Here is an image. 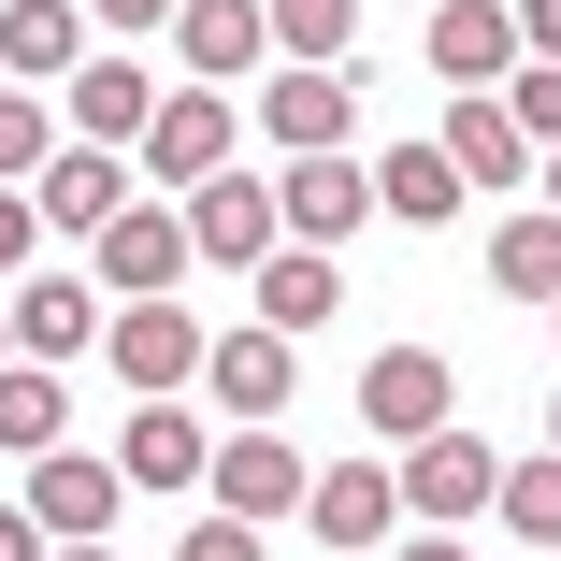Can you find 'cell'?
<instances>
[{"instance_id":"cell-28","label":"cell","mask_w":561,"mask_h":561,"mask_svg":"<svg viewBox=\"0 0 561 561\" xmlns=\"http://www.w3.org/2000/svg\"><path fill=\"white\" fill-rule=\"evenodd\" d=\"M44 231H58V216H44V187H0V288H30Z\"/></svg>"},{"instance_id":"cell-38","label":"cell","mask_w":561,"mask_h":561,"mask_svg":"<svg viewBox=\"0 0 561 561\" xmlns=\"http://www.w3.org/2000/svg\"><path fill=\"white\" fill-rule=\"evenodd\" d=\"M547 446H561V403H547Z\"/></svg>"},{"instance_id":"cell-32","label":"cell","mask_w":561,"mask_h":561,"mask_svg":"<svg viewBox=\"0 0 561 561\" xmlns=\"http://www.w3.org/2000/svg\"><path fill=\"white\" fill-rule=\"evenodd\" d=\"M0 561H58V533H44L30 504H0Z\"/></svg>"},{"instance_id":"cell-10","label":"cell","mask_w":561,"mask_h":561,"mask_svg":"<svg viewBox=\"0 0 561 561\" xmlns=\"http://www.w3.org/2000/svg\"><path fill=\"white\" fill-rule=\"evenodd\" d=\"M403 504H417V518H446V533H461V518H490V504H504V461H490V446H476L461 417H446L432 446H403Z\"/></svg>"},{"instance_id":"cell-17","label":"cell","mask_w":561,"mask_h":561,"mask_svg":"<svg viewBox=\"0 0 561 561\" xmlns=\"http://www.w3.org/2000/svg\"><path fill=\"white\" fill-rule=\"evenodd\" d=\"M173 58H187L202 87L260 72V58H274V0H187V15H173Z\"/></svg>"},{"instance_id":"cell-7","label":"cell","mask_w":561,"mask_h":561,"mask_svg":"<svg viewBox=\"0 0 561 561\" xmlns=\"http://www.w3.org/2000/svg\"><path fill=\"white\" fill-rule=\"evenodd\" d=\"M202 173H231V87H202V72H187V87L159 101V130H145V187L187 202Z\"/></svg>"},{"instance_id":"cell-22","label":"cell","mask_w":561,"mask_h":561,"mask_svg":"<svg viewBox=\"0 0 561 561\" xmlns=\"http://www.w3.org/2000/svg\"><path fill=\"white\" fill-rule=\"evenodd\" d=\"M44 446H72V389H58V360H0V461H44Z\"/></svg>"},{"instance_id":"cell-12","label":"cell","mask_w":561,"mask_h":561,"mask_svg":"<svg viewBox=\"0 0 561 561\" xmlns=\"http://www.w3.org/2000/svg\"><path fill=\"white\" fill-rule=\"evenodd\" d=\"M518 58H533L518 0H432V72H446V87H504Z\"/></svg>"},{"instance_id":"cell-18","label":"cell","mask_w":561,"mask_h":561,"mask_svg":"<svg viewBox=\"0 0 561 561\" xmlns=\"http://www.w3.org/2000/svg\"><path fill=\"white\" fill-rule=\"evenodd\" d=\"M101 302H116V288H72V274H30V288H15V360H87L101 331H116Z\"/></svg>"},{"instance_id":"cell-8","label":"cell","mask_w":561,"mask_h":561,"mask_svg":"<svg viewBox=\"0 0 561 561\" xmlns=\"http://www.w3.org/2000/svg\"><path fill=\"white\" fill-rule=\"evenodd\" d=\"M101 346H116V375H130L145 403H173V389L216 360V331H202L187 302H116V331H101Z\"/></svg>"},{"instance_id":"cell-33","label":"cell","mask_w":561,"mask_h":561,"mask_svg":"<svg viewBox=\"0 0 561 561\" xmlns=\"http://www.w3.org/2000/svg\"><path fill=\"white\" fill-rule=\"evenodd\" d=\"M518 30H533V58H561V0H518Z\"/></svg>"},{"instance_id":"cell-29","label":"cell","mask_w":561,"mask_h":561,"mask_svg":"<svg viewBox=\"0 0 561 561\" xmlns=\"http://www.w3.org/2000/svg\"><path fill=\"white\" fill-rule=\"evenodd\" d=\"M504 101H518V130H533V145H561V58H518Z\"/></svg>"},{"instance_id":"cell-26","label":"cell","mask_w":561,"mask_h":561,"mask_svg":"<svg viewBox=\"0 0 561 561\" xmlns=\"http://www.w3.org/2000/svg\"><path fill=\"white\" fill-rule=\"evenodd\" d=\"M504 533H533V547H561V446L547 461H504V504H490Z\"/></svg>"},{"instance_id":"cell-5","label":"cell","mask_w":561,"mask_h":561,"mask_svg":"<svg viewBox=\"0 0 561 561\" xmlns=\"http://www.w3.org/2000/svg\"><path fill=\"white\" fill-rule=\"evenodd\" d=\"M360 417H375L389 446H432L446 417H461V375H446L432 346H375V360H360Z\"/></svg>"},{"instance_id":"cell-30","label":"cell","mask_w":561,"mask_h":561,"mask_svg":"<svg viewBox=\"0 0 561 561\" xmlns=\"http://www.w3.org/2000/svg\"><path fill=\"white\" fill-rule=\"evenodd\" d=\"M173 561H260V518H231V504H216V518H202Z\"/></svg>"},{"instance_id":"cell-9","label":"cell","mask_w":561,"mask_h":561,"mask_svg":"<svg viewBox=\"0 0 561 561\" xmlns=\"http://www.w3.org/2000/svg\"><path fill=\"white\" fill-rule=\"evenodd\" d=\"M187 260H202L187 245V202H130L116 231H101V288H116V302H173Z\"/></svg>"},{"instance_id":"cell-36","label":"cell","mask_w":561,"mask_h":561,"mask_svg":"<svg viewBox=\"0 0 561 561\" xmlns=\"http://www.w3.org/2000/svg\"><path fill=\"white\" fill-rule=\"evenodd\" d=\"M533 202H561V145H547V173H533Z\"/></svg>"},{"instance_id":"cell-25","label":"cell","mask_w":561,"mask_h":561,"mask_svg":"<svg viewBox=\"0 0 561 561\" xmlns=\"http://www.w3.org/2000/svg\"><path fill=\"white\" fill-rule=\"evenodd\" d=\"M72 145V116H58V101H30V87H0V187H30L44 159Z\"/></svg>"},{"instance_id":"cell-4","label":"cell","mask_w":561,"mask_h":561,"mask_svg":"<svg viewBox=\"0 0 561 561\" xmlns=\"http://www.w3.org/2000/svg\"><path fill=\"white\" fill-rule=\"evenodd\" d=\"M216 504H231V518H302L317 504V476H302V446L274 432V417H231V446H216Z\"/></svg>"},{"instance_id":"cell-3","label":"cell","mask_w":561,"mask_h":561,"mask_svg":"<svg viewBox=\"0 0 561 561\" xmlns=\"http://www.w3.org/2000/svg\"><path fill=\"white\" fill-rule=\"evenodd\" d=\"M187 245H202L216 274H260V260L288 245V202H274L260 173H202V187H187Z\"/></svg>"},{"instance_id":"cell-13","label":"cell","mask_w":561,"mask_h":561,"mask_svg":"<svg viewBox=\"0 0 561 561\" xmlns=\"http://www.w3.org/2000/svg\"><path fill=\"white\" fill-rule=\"evenodd\" d=\"M302 331H274V317H245V331H216V360H202V389L231 403V417H288V389H302Z\"/></svg>"},{"instance_id":"cell-14","label":"cell","mask_w":561,"mask_h":561,"mask_svg":"<svg viewBox=\"0 0 561 561\" xmlns=\"http://www.w3.org/2000/svg\"><path fill=\"white\" fill-rule=\"evenodd\" d=\"M30 187H44V216H58V231H87V245H101V231H116V216L145 202V187H130V145H58Z\"/></svg>"},{"instance_id":"cell-23","label":"cell","mask_w":561,"mask_h":561,"mask_svg":"<svg viewBox=\"0 0 561 561\" xmlns=\"http://www.w3.org/2000/svg\"><path fill=\"white\" fill-rule=\"evenodd\" d=\"M245 288H260V317H274V331H317L331 302H346V260H331V245H274Z\"/></svg>"},{"instance_id":"cell-34","label":"cell","mask_w":561,"mask_h":561,"mask_svg":"<svg viewBox=\"0 0 561 561\" xmlns=\"http://www.w3.org/2000/svg\"><path fill=\"white\" fill-rule=\"evenodd\" d=\"M389 561H476V547H461V533H403Z\"/></svg>"},{"instance_id":"cell-11","label":"cell","mask_w":561,"mask_h":561,"mask_svg":"<svg viewBox=\"0 0 561 561\" xmlns=\"http://www.w3.org/2000/svg\"><path fill=\"white\" fill-rule=\"evenodd\" d=\"M446 159H461L476 187H533V173H547V145L518 130L504 87H446Z\"/></svg>"},{"instance_id":"cell-19","label":"cell","mask_w":561,"mask_h":561,"mask_svg":"<svg viewBox=\"0 0 561 561\" xmlns=\"http://www.w3.org/2000/svg\"><path fill=\"white\" fill-rule=\"evenodd\" d=\"M116 490H130V461H87V446H44V461H30V518H44L58 547L116 518Z\"/></svg>"},{"instance_id":"cell-24","label":"cell","mask_w":561,"mask_h":561,"mask_svg":"<svg viewBox=\"0 0 561 561\" xmlns=\"http://www.w3.org/2000/svg\"><path fill=\"white\" fill-rule=\"evenodd\" d=\"M490 288L561 302V202H533V216H504V231H490Z\"/></svg>"},{"instance_id":"cell-16","label":"cell","mask_w":561,"mask_h":561,"mask_svg":"<svg viewBox=\"0 0 561 561\" xmlns=\"http://www.w3.org/2000/svg\"><path fill=\"white\" fill-rule=\"evenodd\" d=\"M389 518H417L389 461H331V476H317V504H302V533H317V547H389Z\"/></svg>"},{"instance_id":"cell-31","label":"cell","mask_w":561,"mask_h":561,"mask_svg":"<svg viewBox=\"0 0 561 561\" xmlns=\"http://www.w3.org/2000/svg\"><path fill=\"white\" fill-rule=\"evenodd\" d=\"M87 15L116 30V44H145V30H173V15H187V0H87Z\"/></svg>"},{"instance_id":"cell-21","label":"cell","mask_w":561,"mask_h":561,"mask_svg":"<svg viewBox=\"0 0 561 561\" xmlns=\"http://www.w3.org/2000/svg\"><path fill=\"white\" fill-rule=\"evenodd\" d=\"M87 0H0V72H87Z\"/></svg>"},{"instance_id":"cell-6","label":"cell","mask_w":561,"mask_h":561,"mask_svg":"<svg viewBox=\"0 0 561 561\" xmlns=\"http://www.w3.org/2000/svg\"><path fill=\"white\" fill-rule=\"evenodd\" d=\"M346 116H360V58H288V72L260 87V130H274L288 159H317V145H346Z\"/></svg>"},{"instance_id":"cell-35","label":"cell","mask_w":561,"mask_h":561,"mask_svg":"<svg viewBox=\"0 0 561 561\" xmlns=\"http://www.w3.org/2000/svg\"><path fill=\"white\" fill-rule=\"evenodd\" d=\"M58 561H116V547H101V533H72V547H58Z\"/></svg>"},{"instance_id":"cell-15","label":"cell","mask_w":561,"mask_h":561,"mask_svg":"<svg viewBox=\"0 0 561 561\" xmlns=\"http://www.w3.org/2000/svg\"><path fill=\"white\" fill-rule=\"evenodd\" d=\"M116 461H130V490H202V476H216V432H202L187 403H130V417H116Z\"/></svg>"},{"instance_id":"cell-27","label":"cell","mask_w":561,"mask_h":561,"mask_svg":"<svg viewBox=\"0 0 561 561\" xmlns=\"http://www.w3.org/2000/svg\"><path fill=\"white\" fill-rule=\"evenodd\" d=\"M360 44V0H274V58H346Z\"/></svg>"},{"instance_id":"cell-20","label":"cell","mask_w":561,"mask_h":561,"mask_svg":"<svg viewBox=\"0 0 561 561\" xmlns=\"http://www.w3.org/2000/svg\"><path fill=\"white\" fill-rule=\"evenodd\" d=\"M375 187H389V216H403V231H446V216L476 202V173L446 159V130H432V145H389V159H375Z\"/></svg>"},{"instance_id":"cell-39","label":"cell","mask_w":561,"mask_h":561,"mask_svg":"<svg viewBox=\"0 0 561 561\" xmlns=\"http://www.w3.org/2000/svg\"><path fill=\"white\" fill-rule=\"evenodd\" d=\"M547 317H561V302H547Z\"/></svg>"},{"instance_id":"cell-1","label":"cell","mask_w":561,"mask_h":561,"mask_svg":"<svg viewBox=\"0 0 561 561\" xmlns=\"http://www.w3.org/2000/svg\"><path fill=\"white\" fill-rule=\"evenodd\" d=\"M274 202H288V245H360L375 216H389L375 159H346V145H317V159H288V173H274Z\"/></svg>"},{"instance_id":"cell-2","label":"cell","mask_w":561,"mask_h":561,"mask_svg":"<svg viewBox=\"0 0 561 561\" xmlns=\"http://www.w3.org/2000/svg\"><path fill=\"white\" fill-rule=\"evenodd\" d=\"M159 72H130V44H101L87 72H58V116H72V145H130L145 159V130H159Z\"/></svg>"},{"instance_id":"cell-37","label":"cell","mask_w":561,"mask_h":561,"mask_svg":"<svg viewBox=\"0 0 561 561\" xmlns=\"http://www.w3.org/2000/svg\"><path fill=\"white\" fill-rule=\"evenodd\" d=\"M0 360H15V288H0Z\"/></svg>"}]
</instances>
